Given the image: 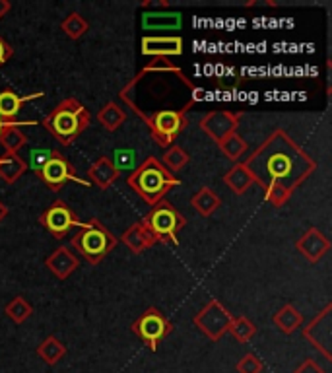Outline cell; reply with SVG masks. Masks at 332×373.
Masks as SVG:
<instances>
[{
	"instance_id": "6da1fadb",
	"label": "cell",
	"mask_w": 332,
	"mask_h": 373,
	"mask_svg": "<svg viewBox=\"0 0 332 373\" xmlns=\"http://www.w3.org/2000/svg\"><path fill=\"white\" fill-rule=\"evenodd\" d=\"M243 163L260 189L280 183L292 193L317 170L315 160L282 129H276Z\"/></svg>"
},
{
	"instance_id": "7a4b0ae2",
	"label": "cell",
	"mask_w": 332,
	"mask_h": 373,
	"mask_svg": "<svg viewBox=\"0 0 332 373\" xmlns=\"http://www.w3.org/2000/svg\"><path fill=\"white\" fill-rule=\"evenodd\" d=\"M91 115L88 107L82 106L76 98H66L55 106L49 115L43 117L41 125L51 137L58 140V144L70 146L76 138L89 127Z\"/></svg>"
},
{
	"instance_id": "3957f363",
	"label": "cell",
	"mask_w": 332,
	"mask_h": 373,
	"mask_svg": "<svg viewBox=\"0 0 332 373\" xmlns=\"http://www.w3.org/2000/svg\"><path fill=\"white\" fill-rule=\"evenodd\" d=\"M127 185L136 193L142 201L150 206L160 203L165 195L170 193L173 186L181 185L175 175H171L170 171L165 170L160 160L155 158H146L138 167L130 171L127 177Z\"/></svg>"
},
{
	"instance_id": "277c9868",
	"label": "cell",
	"mask_w": 332,
	"mask_h": 373,
	"mask_svg": "<svg viewBox=\"0 0 332 373\" xmlns=\"http://www.w3.org/2000/svg\"><path fill=\"white\" fill-rule=\"evenodd\" d=\"M140 224L146 226L155 244L179 245V232L185 227L186 220L173 204L162 198L160 203L152 206V210L148 212L144 218L140 220Z\"/></svg>"
},
{
	"instance_id": "5b68a950",
	"label": "cell",
	"mask_w": 332,
	"mask_h": 373,
	"mask_svg": "<svg viewBox=\"0 0 332 373\" xmlns=\"http://www.w3.org/2000/svg\"><path fill=\"white\" fill-rule=\"evenodd\" d=\"M72 247L89 265H99L117 247V237L99 220H89L88 226L72 237Z\"/></svg>"
},
{
	"instance_id": "8992f818",
	"label": "cell",
	"mask_w": 332,
	"mask_h": 373,
	"mask_svg": "<svg viewBox=\"0 0 332 373\" xmlns=\"http://www.w3.org/2000/svg\"><path fill=\"white\" fill-rule=\"evenodd\" d=\"M144 122H146L150 134L155 140V144L160 148H167L175 144L177 137L186 129V115L185 109L181 111H173V109H162V111H154V113L144 115L140 113V109H134Z\"/></svg>"
},
{
	"instance_id": "52a82bcc",
	"label": "cell",
	"mask_w": 332,
	"mask_h": 373,
	"mask_svg": "<svg viewBox=\"0 0 332 373\" xmlns=\"http://www.w3.org/2000/svg\"><path fill=\"white\" fill-rule=\"evenodd\" d=\"M35 175H37L53 193L63 191V186H65L66 183H70V181H72V183H78V185L82 186H91L89 181L76 175V167H74L72 163L68 162L65 156H63V152H58V150H53V152H51L49 160L41 165L39 171H37Z\"/></svg>"
},
{
	"instance_id": "ba28073f",
	"label": "cell",
	"mask_w": 332,
	"mask_h": 373,
	"mask_svg": "<svg viewBox=\"0 0 332 373\" xmlns=\"http://www.w3.org/2000/svg\"><path fill=\"white\" fill-rule=\"evenodd\" d=\"M171 329H173L171 321L158 308H148L130 327V331L152 352L158 350L160 342L171 333Z\"/></svg>"
},
{
	"instance_id": "9c48e42d",
	"label": "cell",
	"mask_w": 332,
	"mask_h": 373,
	"mask_svg": "<svg viewBox=\"0 0 332 373\" xmlns=\"http://www.w3.org/2000/svg\"><path fill=\"white\" fill-rule=\"evenodd\" d=\"M39 224L45 227L55 239H65L74 227L84 229V227L88 226V222H80V220L76 218L72 208H70L65 201H55V203L51 204L49 208L39 216Z\"/></svg>"
},
{
	"instance_id": "30bf717a",
	"label": "cell",
	"mask_w": 332,
	"mask_h": 373,
	"mask_svg": "<svg viewBox=\"0 0 332 373\" xmlns=\"http://www.w3.org/2000/svg\"><path fill=\"white\" fill-rule=\"evenodd\" d=\"M231 319L234 315L218 300H210L196 313L193 323L204 336H208L212 342H218L227 333Z\"/></svg>"
},
{
	"instance_id": "8fae6325",
	"label": "cell",
	"mask_w": 332,
	"mask_h": 373,
	"mask_svg": "<svg viewBox=\"0 0 332 373\" xmlns=\"http://www.w3.org/2000/svg\"><path fill=\"white\" fill-rule=\"evenodd\" d=\"M241 121V113H234V111H210L200 119V130H203L206 137L214 140L216 144H219L224 138H227L229 134L237 132Z\"/></svg>"
},
{
	"instance_id": "7c38bea8",
	"label": "cell",
	"mask_w": 332,
	"mask_h": 373,
	"mask_svg": "<svg viewBox=\"0 0 332 373\" xmlns=\"http://www.w3.org/2000/svg\"><path fill=\"white\" fill-rule=\"evenodd\" d=\"M331 309L332 305L326 308L319 313V315L303 327V336L311 342V346L317 348L324 356V360H332L331 354V344H332V329H331Z\"/></svg>"
},
{
	"instance_id": "4fadbf2b",
	"label": "cell",
	"mask_w": 332,
	"mask_h": 373,
	"mask_svg": "<svg viewBox=\"0 0 332 373\" xmlns=\"http://www.w3.org/2000/svg\"><path fill=\"white\" fill-rule=\"evenodd\" d=\"M142 55L154 58H167L183 55V39L177 35H146L142 37Z\"/></svg>"
},
{
	"instance_id": "5bb4252c",
	"label": "cell",
	"mask_w": 332,
	"mask_h": 373,
	"mask_svg": "<svg viewBox=\"0 0 332 373\" xmlns=\"http://www.w3.org/2000/svg\"><path fill=\"white\" fill-rule=\"evenodd\" d=\"M295 249L300 251V255H303L309 263H319L323 259L324 255L331 249V241L328 237L324 236L321 229L317 227H309L307 232L295 241Z\"/></svg>"
},
{
	"instance_id": "9a60e30c",
	"label": "cell",
	"mask_w": 332,
	"mask_h": 373,
	"mask_svg": "<svg viewBox=\"0 0 332 373\" xmlns=\"http://www.w3.org/2000/svg\"><path fill=\"white\" fill-rule=\"evenodd\" d=\"M45 267L58 280H68V276L80 267V259L68 247H58L45 259Z\"/></svg>"
},
{
	"instance_id": "2e32d148",
	"label": "cell",
	"mask_w": 332,
	"mask_h": 373,
	"mask_svg": "<svg viewBox=\"0 0 332 373\" xmlns=\"http://www.w3.org/2000/svg\"><path fill=\"white\" fill-rule=\"evenodd\" d=\"M88 177L91 185H96L106 191V189L113 185L117 179L121 177V170L115 165V162H111V158L99 156L98 160L89 165Z\"/></svg>"
},
{
	"instance_id": "e0dca14e",
	"label": "cell",
	"mask_w": 332,
	"mask_h": 373,
	"mask_svg": "<svg viewBox=\"0 0 332 373\" xmlns=\"http://www.w3.org/2000/svg\"><path fill=\"white\" fill-rule=\"evenodd\" d=\"M45 94L37 91V94H30V96H18L16 91L12 89H2L0 91V119L4 122H14L16 121L18 113L22 111V107L32 101V99L43 98Z\"/></svg>"
},
{
	"instance_id": "ac0fdd59",
	"label": "cell",
	"mask_w": 332,
	"mask_h": 373,
	"mask_svg": "<svg viewBox=\"0 0 332 373\" xmlns=\"http://www.w3.org/2000/svg\"><path fill=\"white\" fill-rule=\"evenodd\" d=\"M121 241L124 244V247H127L130 253H134V255H140V253H144L146 249H152L155 245L152 234H150L146 226L140 224V222L132 224L129 229H124V234L121 236Z\"/></svg>"
},
{
	"instance_id": "d6986e66",
	"label": "cell",
	"mask_w": 332,
	"mask_h": 373,
	"mask_svg": "<svg viewBox=\"0 0 332 373\" xmlns=\"http://www.w3.org/2000/svg\"><path fill=\"white\" fill-rule=\"evenodd\" d=\"M224 183L235 195H245L255 185V177L251 175V171L247 170V165L243 162H239L234 163V167L224 173Z\"/></svg>"
},
{
	"instance_id": "ffe728a7",
	"label": "cell",
	"mask_w": 332,
	"mask_h": 373,
	"mask_svg": "<svg viewBox=\"0 0 332 373\" xmlns=\"http://www.w3.org/2000/svg\"><path fill=\"white\" fill-rule=\"evenodd\" d=\"M272 323L278 327V331L283 334H292L295 333L298 329L303 327V315L301 311H298L295 305L292 303H286L283 308H280L272 317Z\"/></svg>"
},
{
	"instance_id": "44dd1931",
	"label": "cell",
	"mask_w": 332,
	"mask_h": 373,
	"mask_svg": "<svg viewBox=\"0 0 332 373\" xmlns=\"http://www.w3.org/2000/svg\"><path fill=\"white\" fill-rule=\"evenodd\" d=\"M32 127V125H37L33 121H25V122H14L12 127H6L0 134V146L4 148V152L8 154H18L22 148L27 144V137L22 132V127Z\"/></svg>"
},
{
	"instance_id": "7402d4cb",
	"label": "cell",
	"mask_w": 332,
	"mask_h": 373,
	"mask_svg": "<svg viewBox=\"0 0 332 373\" xmlns=\"http://www.w3.org/2000/svg\"><path fill=\"white\" fill-rule=\"evenodd\" d=\"M25 171H27V163L20 154H8L6 152L4 156H0V179L6 185L16 183Z\"/></svg>"
},
{
	"instance_id": "603a6c76",
	"label": "cell",
	"mask_w": 332,
	"mask_h": 373,
	"mask_svg": "<svg viewBox=\"0 0 332 373\" xmlns=\"http://www.w3.org/2000/svg\"><path fill=\"white\" fill-rule=\"evenodd\" d=\"M219 196L212 191L210 186H200L195 195L191 196V206L195 208L203 218H210L214 212L219 208Z\"/></svg>"
},
{
	"instance_id": "cb8c5ba5",
	"label": "cell",
	"mask_w": 332,
	"mask_h": 373,
	"mask_svg": "<svg viewBox=\"0 0 332 373\" xmlns=\"http://www.w3.org/2000/svg\"><path fill=\"white\" fill-rule=\"evenodd\" d=\"M98 121L99 125L106 130H117L121 129L124 121H127V113L122 111V107L115 101H107L106 106L98 111Z\"/></svg>"
},
{
	"instance_id": "d4e9b609",
	"label": "cell",
	"mask_w": 332,
	"mask_h": 373,
	"mask_svg": "<svg viewBox=\"0 0 332 373\" xmlns=\"http://www.w3.org/2000/svg\"><path fill=\"white\" fill-rule=\"evenodd\" d=\"M142 25L146 30H177L181 27V14L175 12H150L142 16Z\"/></svg>"
},
{
	"instance_id": "484cf974",
	"label": "cell",
	"mask_w": 332,
	"mask_h": 373,
	"mask_svg": "<svg viewBox=\"0 0 332 373\" xmlns=\"http://www.w3.org/2000/svg\"><path fill=\"white\" fill-rule=\"evenodd\" d=\"M37 356L47 365H57L66 356V346L58 341L57 336H47L37 346Z\"/></svg>"
},
{
	"instance_id": "4316f807",
	"label": "cell",
	"mask_w": 332,
	"mask_h": 373,
	"mask_svg": "<svg viewBox=\"0 0 332 373\" xmlns=\"http://www.w3.org/2000/svg\"><path fill=\"white\" fill-rule=\"evenodd\" d=\"M218 148L222 150V154L226 156L227 160L239 163L241 162V158L247 154L249 144H247V140H245L239 132H234V134H229L227 138H224V140L218 144Z\"/></svg>"
},
{
	"instance_id": "83f0119b",
	"label": "cell",
	"mask_w": 332,
	"mask_h": 373,
	"mask_svg": "<svg viewBox=\"0 0 332 373\" xmlns=\"http://www.w3.org/2000/svg\"><path fill=\"white\" fill-rule=\"evenodd\" d=\"M60 30L65 33L68 39L78 41L89 32V24L86 18L78 14V12H70L68 16L60 22Z\"/></svg>"
},
{
	"instance_id": "f1b7e54d",
	"label": "cell",
	"mask_w": 332,
	"mask_h": 373,
	"mask_svg": "<svg viewBox=\"0 0 332 373\" xmlns=\"http://www.w3.org/2000/svg\"><path fill=\"white\" fill-rule=\"evenodd\" d=\"M189 162H191V156H189L185 148H181L179 144L170 146L165 150V154L162 156V165L170 171L171 175H173V173H179Z\"/></svg>"
},
{
	"instance_id": "f546056e",
	"label": "cell",
	"mask_w": 332,
	"mask_h": 373,
	"mask_svg": "<svg viewBox=\"0 0 332 373\" xmlns=\"http://www.w3.org/2000/svg\"><path fill=\"white\" fill-rule=\"evenodd\" d=\"M4 313H6V317H10L16 324H22L33 315V308L32 303L25 300V298L16 296V298H12V300L4 305Z\"/></svg>"
},
{
	"instance_id": "4dcf8cb0",
	"label": "cell",
	"mask_w": 332,
	"mask_h": 373,
	"mask_svg": "<svg viewBox=\"0 0 332 373\" xmlns=\"http://www.w3.org/2000/svg\"><path fill=\"white\" fill-rule=\"evenodd\" d=\"M227 333L234 336L235 341L241 342H249L257 334V327L253 323L251 319H247V317H234L231 319V323H229V329H227Z\"/></svg>"
},
{
	"instance_id": "1f68e13d",
	"label": "cell",
	"mask_w": 332,
	"mask_h": 373,
	"mask_svg": "<svg viewBox=\"0 0 332 373\" xmlns=\"http://www.w3.org/2000/svg\"><path fill=\"white\" fill-rule=\"evenodd\" d=\"M262 191H264V201L272 204L274 208L283 206V204L288 203L293 195L292 191H288V189L280 185V183H268Z\"/></svg>"
},
{
	"instance_id": "d6a6232c",
	"label": "cell",
	"mask_w": 332,
	"mask_h": 373,
	"mask_svg": "<svg viewBox=\"0 0 332 373\" xmlns=\"http://www.w3.org/2000/svg\"><path fill=\"white\" fill-rule=\"evenodd\" d=\"M235 369H237V373H262L264 364H262L260 358H257L253 352H249V354H245V356L237 362Z\"/></svg>"
},
{
	"instance_id": "836d02e7",
	"label": "cell",
	"mask_w": 332,
	"mask_h": 373,
	"mask_svg": "<svg viewBox=\"0 0 332 373\" xmlns=\"http://www.w3.org/2000/svg\"><path fill=\"white\" fill-rule=\"evenodd\" d=\"M51 152H53V150H45V148H39V150H33L32 154H30V162H32L33 173H37L41 165H43V163L49 160Z\"/></svg>"
},
{
	"instance_id": "e575fe53",
	"label": "cell",
	"mask_w": 332,
	"mask_h": 373,
	"mask_svg": "<svg viewBox=\"0 0 332 373\" xmlns=\"http://www.w3.org/2000/svg\"><path fill=\"white\" fill-rule=\"evenodd\" d=\"M14 55V49H12V45H10L8 41L4 39L2 35H0V68L8 63L10 58Z\"/></svg>"
},
{
	"instance_id": "d590c367",
	"label": "cell",
	"mask_w": 332,
	"mask_h": 373,
	"mask_svg": "<svg viewBox=\"0 0 332 373\" xmlns=\"http://www.w3.org/2000/svg\"><path fill=\"white\" fill-rule=\"evenodd\" d=\"M293 373H324V369L317 364L315 360L307 358L305 362H301L300 367H295V372Z\"/></svg>"
},
{
	"instance_id": "8d00e7d4",
	"label": "cell",
	"mask_w": 332,
	"mask_h": 373,
	"mask_svg": "<svg viewBox=\"0 0 332 373\" xmlns=\"http://www.w3.org/2000/svg\"><path fill=\"white\" fill-rule=\"evenodd\" d=\"M8 214H10L8 206H6V204L0 201V224H2L4 220H6V216H8Z\"/></svg>"
},
{
	"instance_id": "74e56055",
	"label": "cell",
	"mask_w": 332,
	"mask_h": 373,
	"mask_svg": "<svg viewBox=\"0 0 332 373\" xmlns=\"http://www.w3.org/2000/svg\"><path fill=\"white\" fill-rule=\"evenodd\" d=\"M14 122H16V121H14ZM14 122H4L2 119H0V134H2V130L6 129V127H12Z\"/></svg>"
}]
</instances>
